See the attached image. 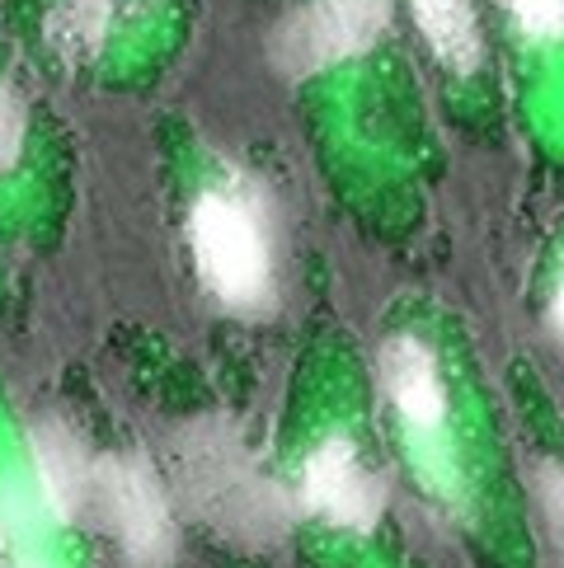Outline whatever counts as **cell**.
I'll return each instance as SVG.
<instances>
[{"label": "cell", "mask_w": 564, "mask_h": 568, "mask_svg": "<svg viewBox=\"0 0 564 568\" xmlns=\"http://www.w3.org/2000/svg\"><path fill=\"white\" fill-rule=\"evenodd\" d=\"M179 475L198 513L235 540L259 545L288 526V503L226 423H193L179 437Z\"/></svg>", "instance_id": "cell-1"}, {"label": "cell", "mask_w": 564, "mask_h": 568, "mask_svg": "<svg viewBox=\"0 0 564 568\" xmlns=\"http://www.w3.org/2000/svg\"><path fill=\"white\" fill-rule=\"evenodd\" d=\"M189 250L203 287L231 311H259L273 292V250L254 202L235 189H208L189 212Z\"/></svg>", "instance_id": "cell-2"}, {"label": "cell", "mask_w": 564, "mask_h": 568, "mask_svg": "<svg viewBox=\"0 0 564 568\" xmlns=\"http://www.w3.org/2000/svg\"><path fill=\"white\" fill-rule=\"evenodd\" d=\"M391 24L386 0H311L273 33V62L288 75H320L376 48Z\"/></svg>", "instance_id": "cell-3"}, {"label": "cell", "mask_w": 564, "mask_h": 568, "mask_svg": "<svg viewBox=\"0 0 564 568\" xmlns=\"http://www.w3.org/2000/svg\"><path fill=\"white\" fill-rule=\"evenodd\" d=\"M109 531L123 545V555L137 568H160L174 555V517L160 479L132 456H113V460H94V494Z\"/></svg>", "instance_id": "cell-4"}, {"label": "cell", "mask_w": 564, "mask_h": 568, "mask_svg": "<svg viewBox=\"0 0 564 568\" xmlns=\"http://www.w3.org/2000/svg\"><path fill=\"white\" fill-rule=\"evenodd\" d=\"M301 503L344 531H372L381 517V484L357 460L349 437H325L301 465Z\"/></svg>", "instance_id": "cell-5"}, {"label": "cell", "mask_w": 564, "mask_h": 568, "mask_svg": "<svg viewBox=\"0 0 564 568\" xmlns=\"http://www.w3.org/2000/svg\"><path fill=\"white\" fill-rule=\"evenodd\" d=\"M381 385H386L391 404L410 428H437L447 418V395H442V376L433 353L419 338H391L381 348Z\"/></svg>", "instance_id": "cell-6"}, {"label": "cell", "mask_w": 564, "mask_h": 568, "mask_svg": "<svg viewBox=\"0 0 564 568\" xmlns=\"http://www.w3.org/2000/svg\"><path fill=\"white\" fill-rule=\"evenodd\" d=\"M33 470L38 484L48 494V507L62 521L80 517L90 507L94 494V460L85 456V446L62 423H38L33 428Z\"/></svg>", "instance_id": "cell-7"}, {"label": "cell", "mask_w": 564, "mask_h": 568, "mask_svg": "<svg viewBox=\"0 0 564 568\" xmlns=\"http://www.w3.org/2000/svg\"><path fill=\"white\" fill-rule=\"evenodd\" d=\"M410 10L419 19L429 48L437 52V62L447 71H475L480 62V24L471 0H410Z\"/></svg>", "instance_id": "cell-8"}, {"label": "cell", "mask_w": 564, "mask_h": 568, "mask_svg": "<svg viewBox=\"0 0 564 568\" xmlns=\"http://www.w3.org/2000/svg\"><path fill=\"white\" fill-rule=\"evenodd\" d=\"M109 6L113 0H67L62 14H57L52 38L62 43L71 57H85L99 48V38L109 29Z\"/></svg>", "instance_id": "cell-9"}, {"label": "cell", "mask_w": 564, "mask_h": 568, "mask_svg": "<svg viewBox=\"0 0 564 568\" xmlns=\"http://www.w3.org/2000/svg\"><path fill=\"white\" fill-rule=\"evenodd\" d=\"M527 38H564V0H503Z\"/></svg>", "instance_id": "cell-10"}, {"label": "cell", "mask_w": 564, "mask_h": 568, "mask_svg": "<svg viewBox=\"0 0 564 568\" xmlns=\"http://www.w3.org/2000/svg\"><path fill=\"white\" fill-rule=\"evenodd\" d=\"M536 498H541V513H546V526L555 536V550L564 559V465H541L536 470Z\"/></svg>", "instance_id": "cell-11"}, {"label": "cell", "mask_w": 564, "mask_h": 568, "mask_svg": "<svg viewBox=\"0 0 564 568\" xmlns=\"http://www.w3.org/2000/svg\"><path fill=\"white\" fill-rule=\"evenodd\" d=\"M24 151V104L0 85V174H10Z\"/></svg>", "instance_id": "cell-12"}, {"label": "cell", "mask_w": 564, "mask_h": 568, "mask_svg": "<svg viewBox=\"0 0 564 568\" xmlns=\"http://www.w3.org/2000/svg\"><path fill=\"white\" fill-rule=\"evenodd\" d=\"M0 568H29V559H24V550H19V540H14V531L6 521H0Z\"/></svg>", "instance_id": "cell-13"}, {"label": "cell", "mask_w": 564, "mask_h": 568, "mask_svg": "<svg viewBox=\"0 0 564 568\" xmlns=\"http://www.w3.org/2000/svg\"><path fill=\"white\" fill-rule=\"evenodd\" d=\"M551 315H555V329H560V338H564V277H560V292H555Z\"/></svg>", "instance_id": "cell-14"}]
</instances>
